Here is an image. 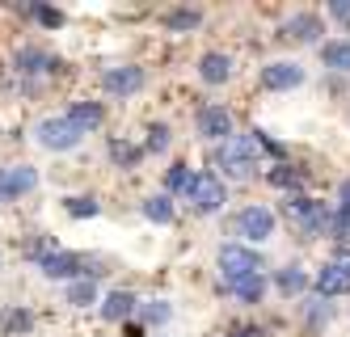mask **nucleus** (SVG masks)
<instances>
[{
  "label": "nucleus",
  "mask_w": 350,
  "mask_h": 337,
  "mask_svg": "<svg viewBox=\"0 0 350 337\" xmlns=\"http://www.w3.org/2000/svg\"><path fill=\"white\" fill-rule=\"evenodd\" d=\"M266 181H270V186H279V190H295L299 181H304V173H299L295 165H274L266 173Z\"/></svg>",
  "instance_id": "obj_22"
},
{
  "label": "nucleus",
  "mask_w": 350,
  "mask_h": 337,
  "mask_svg": "<svg viewBox=\"0 0 350 337\" xmlns=\"http://www.w3.org/2000/svg\"><path fill=\"white\" fill-rule=\"evenodd\" d=\"M346 291H350V249L338 245L334 262L317 274V295L321 299H334V295H346Z\"/></svg>",
  "instance_id": "obj_5"
},
{
  "label": "nucleus",
  "mask_w": 350,
  "mask_h": 337,
  "mask_svg": "<svg viewBox=\"0 0 350 337\" xmlns=\"http://www.w3.org/2000/svg\"><path fill=\"white\" fill-rule=\"evenodd\" d=\"M72 126H77V131H93V126H102V106H97V101H77V106H72L68 114H64Z\"/></svg>",
  "instance_id": "obj_16"
},
{
  "label": "nucleus",
  "mask_w": 350,
  "mask_h": 337,
  "mask_svg": "<svg viewBox=\"0 0 350 337\" xmlns=\"http://www.w3.org/2000/svg\"><path fill=\"white\" fill-rule=\"evenodd\" d=\"M135 308H139V316H144L148 325H165V321H169V312H173L165 299H148V304H135Z\"/></svg>",
  "instance_id": "obj_26"
},
{
  "label": "nucleus",
  "mask_w": 350,
  "mask_h": 337,
  "mask_svg": "<svg viewBox=\"0 0 350 337\" xmlns=\"http://www.w3.org/2000/svg\"><path fill=\"white\" fill-rule=\"evenodd\" d=\"M102 85H106V93H114V97H131V93H139V89H144V68H131V64H122V68H106Z\"/></svg>",
  "instance_id": "obj_8"
},
{
  "label": "nucleus",
  "mask_w": 350,
  "mask_h": 337,
  "mask_svg": "<svg viewBox=\"0 0 350 337\" xmlns=\"http://www.w3.org/2000/svg\"><path fill=\"white\" fill-rule=\"evenodd\" d=\"M329 17L342 21V25H350V0H334V5H329Z\"/></svg>",
  "instance_id": "obj_32"
},
{
  "label": "nucleus",
  "mask_w": 350,
  "mask_h": 337,
  "mask_svg": "<svg viewBox=\"0 0 350 337\" xmlns=\"http://www.w3.org/2000/svg\"><path fill=\"white\" fill-rule=\"evenodd\" d=\"M165 148H169V126L152 122V126H148V152H165Z\"/></svg>",
  "instance_id": "obj_29"
},
{
  "label": "nucleus",
  "mask_w": 350,
  "mask_h": 337,
  "mask_svg": "<svg viewBox=\"0 0 350 337\" xmlns=\"http://www.w3.org/2000/svg\"><path fill=\"white\" fill-rule=\"evenodd\" d=\"M34 186H38V169H30V165H13V169H5V190H9V198L30 194Z\"/></svg>",
  "instance_id": "obj_14"
},
{
  "label": "nucleus",
  "mask_w": 350,
  "mask_h": 337,
  "mask_svg": "<svg viewBox=\"0 0 350 337\" xmlns=\"http://www.w3.org/2000/svg\"><path fill=\"white\" fill-rule=\"evenodd\" d=\"M274 287H279L283 295H299V291L308 287V274L299 270V266H287V270H279V274H274Z\"/></svg>",
  "instance_id": "obj_19"
},
{
  "label": "nucleus",
  "mask_w": 350,
  "mask_h": 337,
  "mask_svg": "<svg viewBox=\"0 0 350 337\" xmlns=\"http://www.w3.org/2000/svg\"><path fill=\"white\" fill-rule=\"evenodd\" d=\"M279 38H287V42H317L321 38V17H312V13L287 17L283 30H279Z\"/></svg>",
  "instance_id": "obj_11"
},
{
  "label": "nucleus",
  "mask_w": 350,
  "mask_h": 337,
  "mask_svg": "<svg viewBox=\"0 0 350 337\" xmlns=\"http://www.w3.org/2000/svg\"><path fill=\"white\" fill-rule=\"evenodd\" d=\"M215 161H219L224 173L237 177V181L254 177V165H258V139H254V131H249V135H228V139L219 144Z\"/></svg>",
  "instance_id": "obj_1"
},
{
  "label": "nucleus",
  "mask_w": 350,
  "mask_h": 337,
  "mask_svg": "<svg viewBox=\"0 0 350 337\" xmlns=\"http://www.w3.org/2000/svg\"><path fill=\"white\" fill-rule=\"evenodd\" d=\"M325 316H329V308H325V304H312V312H308V321H312V325H321Z\"/></svg>",
  "instance_id": "obj_34"
},
{
  "label": "nucleus",
  "mask_w": 350,
  "mask_h": 337,
  "mask_svg": "<svg viewBox=\"0 0 350 337\" xmlns=\"http://www.w3.org/2000/svg\"><path fill=\"white\" fill-rule=\"evenodd\" d=\"M237 232L245 241H254V245H262V241H270L274 237V211H266V206H245V211L237 215Z\"/></svg>",
  "instance_id": "obj_7"
},
{
  "label": "nucleus",
  "mask_w": 350,
  "mask_h": 337,
  "mask_svg": "<svg viewBox=\"0 0 350 337\" xmlns=\"http://www.w3.org/2000/svg\"><path fill=\"white\" fill-rule=\"evenodd\" d=\"M34 325V316L26 312V308H13V312H5V333H26Z\"/></svg>",
  "instance_id": "obj_28"
},
{
  "label": "nucleus",
  "mask_w": 350,
  "mask_h": 337,
  "mask_svg": "<svg viewBox=\"0 0 350 337\" xmlns=\"http://www.w3.org/2000/svg\"><path fill=\"white\" fill-rule=\"evenodd\" d=\"M198 135L224 144V139L232 135V114L224 110V106H203V110H198Z\"/></svg>",
  "instance_id": "obj_9"
},
{
  "label": "nucleus",
  "mask_w": 350,
  "mask_h": 337,
  "mask_svg": "<svg viewBox=\"0 0 350 337\" xmlns=\"http://www.w3.org/2000/svg\"><path fill=\"white\" fill-rule=\"evenodd\" d=\"M198 21H203V13H198V9H173V13H165L169 30H194Z\"/></svg>",
  "instance_id": "obj_25"
},
{
  "label": "nucleus",
  "mask_w": 350,
  "mask_h": 337,
  "mask_svg": "<svg viewBox=\"0 0 350 337\" xmlns=\"http://www.w3.org/2000/svg\"><path fill=\"white\" fill-rule=\"evenodd\" d=\"M228 291H232L241 304H262V295H266V278H262V274H249V278H241V282H228Z\"/></svg>",
  "instance_id": "obj_17"
},
{
  "label": "nucleus",
  "mask_w": 350,
  "mask_h": 337,
  "mask_svg": "<svg viewBox=\"0 0 350 337\" xmlns=\"http://www.w3.org/2000/svg\"><path fill=\"white\" fill-rule=\"evenodd\" d=\"M219 274H224V282H241L249 274H262V257L249 245H224L219 249Z\"/></svg>",
  "instance_id": "obj_4"
},
{
  "label": "nucleus",
  "mask_w": 350,
  "mask_h": 337,
  "mask_svg": "<svg viewBox=\"0 0 350 337\" xmlns=\"http://www.w3.org/2000/svg\"><path fill=\"white\" fill-rule=\"evenodd\" d=\"M228 337H266V329H258V325H232Z\"/></svg>",
  "instance_id": "obj_33"
},
{
  "label": "nucleus",
  "mask_w": 350,
  "mask_h": 337,
  "mask_svg": "<svg viewBox=\"0 0 350 337\" xmlns=\"http://www.w3.org/2000/svg\"><path fill=\"white\" fill-rule=\"evenodd\" d=\"M34 139L46 148V152H72L81 139H85V131H77L64 114H55V118H42L38 126H34Z\"/></svg>",
  "instance_id": "obj_3"
},
{
  "label": "nucleus",
  "mask_w": 350,
  "mask_h": 337,
  "mask_svg": "<svg viewBox=\"0 0 350 337\" xmlns=\"http://www.w3.org/2000/svg\"><path fill=\"white\" fill-rule=\"evenodd\" d=\"M135 304H139V299H135L131 291H110V295L102 299V316L118 325V321H127V316L135 312Z\"/></svg>",
  "instance_id": "obj_15"
},
{
  "label": "nucleus",
  "mask_w": 350,
  "mask_h": 337,
  "mask_svg": "<svg viewBox=\"0 0 350 337\" xmlns=\"http://www.w3.org/2000/svg\"><path fill=\"white\" fill-rule=\"evenodd\" d=\"M30 17H38L46 30H59V25H64V13H59V9H51V5H34V13H30Z\"/></svg>",
  "instance_id": "obj_30"
},
{
  "label": "nucleus",
  "mask_w": 350,
  "mask_h": 337,
  "mask_svg": "<svg viewBox=\"0 0 350 337\" xmlns=\"http://www.w3.org/2000/svg\"><path fill=\"white\" fill-rule=\"evenodd\" d=\"M55 68H59V59H51L38 46H21L17 51V72L21 76H38V72H55Z\"/></svg>",
  "instance_id": "obj_12"
},
{
  "label": "nucleus",
  "mask_w": 350,
  "mask_h": 337,
  "mask_svg": "<svg viewBox=\"0 0 350 337\" xmlns=\"http://www.w3.org/2000/svg\"><path fill=\"white\" fill-rule=\"evenodd\" d=\"M68 304L72 308H89V304H97V282L93 278H77L68 287Z\"/></svg>",
  "instance_id": "obj_21"
},
{
  "label": "nucleus",
  "mask_w": 350,
  "mask_h": 337,
  "mask_svg": "<svg viewBox=\"0 0 350 337\" xmlns=\"http://www.w3.org/2000/svg\"><path fill=\"white\" fill-rule=\"evenodd\" d=\"M144 215L152 219V224H173V198H169V194L144 198Z\"/></svg>",
  "instance_id": "obj_20"
},
{
  "label": "nucleus",
  "mask_w": 350,
  "mask_h": 337,
  "mask_svg": "<svg viewBox=\"0 0 350 337\" xmlns=\"http://www.w3.org/2000/svg\"><path fill=\"white\" fill-rule=\"evenodd\" d=\"M287 215L299 224V232H304V237H321V232L329 228V211H325V202L304 198V194L287 198Z\"/></svg>",
  "instance_id": "obj_6"
},
{
  "label": "nucleus",
  "mask_w": 350,
  "mask_h": 337,
  "mask_svg": "<svg viewBox=\"0 0 350 337\" xmlns=\"http://www.w3.org/2000/svg\"><path fill=\"white\" fill-rule=\"evenodd\" d=\"M338 202H342V206H346V211H350V177H346V181H342V186H338Z\"/></svg>",
  "instance_id": "obj_35"
},
{
  "label": "nucleus",
  "mask_w": 350,
  "mask_h": 337,
  "mask_svg": "<svg viewBox=\"0 0 350 337\" xmlns=\"http://www.w3.org/2000/svg\"><path fill=\"white\" fill-rule=\"evenodd\" d=\"M186 198H190V206H194L198 215H215L219 206L228 202V194H224V181H219L215 173H194Z\"/></svg>",
  "instance_id": "obj_2"
},
{
  "label": "nucleus",
  "mask_w": 350,
  "mask_h": 337,
  "mask_svg": "<svg viewBox=\"0 0 350 337\" xmlns=\"http://www.w3.org/2000/svg\"><path fill=\"white\" fill-rule=\"evenodd\" d=\"M165 190H169V194H186V190H190V169H186V165H173V169L165 173Z\"/></svg>",
  "instance_id": "obj_27"
},
{
  "label": "nucleus",
  "mask_w": 350,
  "mask_h": 337,
  "mask_svg": "<svg viewBox=\"0 0 350 337\" xmlns=\"http://www.w3.org/2000/svg\"><path fill=\"white\" fill-rule=\"evenodd\" d=\"M110 157H114V165H122V169H135L144 152H139L135 144H127V139H114V144H110Z\"/></svg>",
  "instance_id": "obj_24"
},
{
  "label": "nucleus",
  "mask_w": 350,
  "mask_h": 337,
  "mask_svg": "<svg viewBox=\"0 0 350 337\" xmlns=\"http://www.w3.org/2000/svg\"><path fill=\"white\" fill-rule=\"evenodd\" d=\"M329 228L338 232L342 241H350V211H346V206H338V215H329Z\"/></svg>",
  "instance_id": "obj_31"
},
{
  "label": "nucleus",
  "mask_w": 350,
  "mask_h": 337,
  "mask_svg": "<svg viewBox=\"0 0 350 337\" xmlns=\"http://www.w3.org/2000/svg\"><path fill=\"white\" fill-rule=\"evenodd\" d=\"M64 206H68V215H72V219H93L97 211H102V202H97V198H89V194H77V198H68Z\"/></svg>",
  "instance_id": "obj_23"
},
{
  "label": "nucleus",
  "mask_w": 350,
  "mask_h": 337,
  "mask_svg": "<svg viewBox=\"0 0 350 337\" xmlns=\"http://www.w3.org/2000/svg\"><path fill=\"white\" fill-rule=\"evenodd\" d=\"M321 64L334 68V72H350V42H346V38L325 42V46H321Z\"/></svg>",
  "instance_id": "obj_18"
},
{
  "label": "nucleus",
  "mask_w": 350,
  "mask_h": 337,
  "mask_svg": "<svg viewBox=\"0 0 350 337\" xmlns=\"http://www.w3.org/2000/svg\"><path fill=\"white\" fill-rule=\"evenodd\" d=\"M0 198H9V190H5V169H0Z\"/></svg>",
  "instance_id": "obj_36"
},
{
  "label": "nucleus",
  "mask_w": 350,
  "mask_h": 337,
  "mask_svg": "<svg viewBox=\"0 0 350 337\" xmlns=\"http://www.w3.org/2000/svg\"><path fill=\"white\" fill-rule=\"evenodd\" d=\"M262 85L274 89V93H283V89H295V85H304V68L299 64H266L262 68Z\"/></svg>",
  "instance_id": "obj_10"
},
{
  "label": "nucleus",
  "mask_w": 350,
  "mask_h": 337,
  "mask_svg": "<svg viewBox=\"0 0 350 337\" xmlns=\"http://www.w3.org/2000/svg\"><path fill=\"white\" fill-rule=\"evenodd\" d=\"M198 76H203L207 85H224V81L232 76V59L219 55V51H207V55L198 59Z\"/></svg>",
  "instance_id": "obj_13"
}]
</instances>
